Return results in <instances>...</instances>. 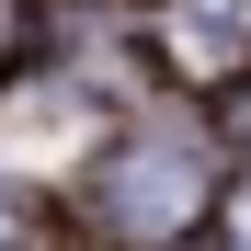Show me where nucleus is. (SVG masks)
<instances>
[{
	"instance_id": "obj_1",
	"label": "nucleus",
	"mask_w": 251,
	"mask_h": 251,
	"mask_svg": "<svg viewBox=\"0 0 251 251\" xmlns=\"http://www.w3.org/2000/svg\"><path fill=\"white\" fill-rule=\"evenodd\" d=\"M205 149L194 137H137V149H114V172H103V217L126 240H183L205 217Z\"/></svg>"
},
{
	"instance_id": "obj_2",
	"label": "nucleus",
	"mask_w": 251,
	"mask_h": 251,
	"mask_svg": "<svg viewBox=\"0 0 251 251\" xmlns=\"http://www.w3.org/2000/svg\"><path fill=\"white\" fill-rule=\"evenodd\" d=\"M149 23H160V57L183 80H205V92L251 80V0H160Z\"/></svg>"
},
{
	"instance_id": "obj_3",
	"label": "nucleus",
	"mask_w": 251,
	"mask_h": 251,
	"mask_svg": "<svg viewBox=\"0 0 251 251\" xmlns=\"http://www.w3.org/2000/svg\"><path fill=\"white\" fill-rule=\"evenodd\" d=\"M228 217H240V251H251V194H240V205H228Z\"/></svg>"
},
{
	"instance_id": "obj_4",
	"label": "nucleus",
	"mask_w": 251,
	"mask_h": 251,
	"mask_svg": "<svg viewBox=\"0 0 251 251\" xmlns=\"http://www.w3.org/2000/svg\"><path fill=\"white\" fill-rule=\"evenodd\" d=\"M0 251H12V217H0Z\"/></svg>"
}]
</instances>
